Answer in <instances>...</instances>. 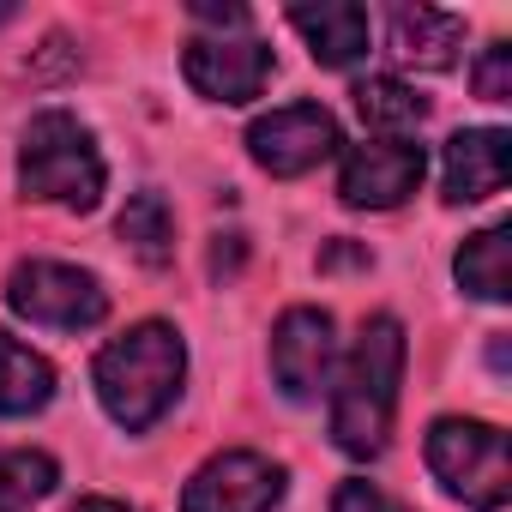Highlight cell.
I'll list each match as a JSON object with an SVG mask.
<instances>
[{
    "label": "cell",
    "mask_w": 512,
    "mask_h": 512,
    "mask_svg": "<svg viewBox=\"0 0 512 512\" xmlns=\"http://www.w3.org/2000/svg\"><path fill=\"white\" fill-rule=\"evenodd\" d=\"M470 79H476V97H482V103H506V97H512V49H506V43H488Z\"/></svg>",
    "instance_id": "d6986e66"
},
{
    "label": "cell",
    "mask_w": 512,
    "mask_h": 512,
    "mask_svg": "<svg viewBox=\"0 0 512 512\" xmlns=\"http://www.w3.org/2000/svg\"><path fill=\"white\" fill-rule=\"evenodd\" d=\"M512 175V133L500 127H470V133H452L446 139V163H440V181H446V199L452 205H476V199H494Z\"/></svg>",
    "instance_id": "8fae6325"
},
{
    "label": "cell",
    "mask_w": 512,
    "mask_h": 512,
    "mask_svg": "<svg viewBox=\"0 0 512 512\" xmlns=\"http://www.w3.org/2000/svg\"><path fill=\"white\" fill-rule=\"evenodd\" d=\"M332 362H338V338H332V314L326 308H290L272 332V374L284 386V398L308 404L332 386Z\"/></svg>",
    "instance_id": "30bf717a"
},
{
    "label": "cell",
    "mask_w": 512,
    "mask_h": 512,
    "mask_svg": "<svg viewBox=\"0 0 512 512\" xmlns=\"http://www.w3.org/2000/svg\"><path fill=\"white\" fill-rule=\"evenodd\" d=\"M61 464L49 452H0V512H31L43 494H55Z\"/></svg>",
    "instance_id": "ac0fdd59"
},
{
    "label": "cell",
    "mask_w": 512,
    "mask_h": 512,
    "mask_svg": "<svg viewBox=\"0 0 512 512\" xmlns=\"http://www.w3.org/2000/svg\"><path fill=\"white\" fill-rule=\"evenodd\" d=\"M452 272H458V290H470V296H482V302H506V296H512V229L494 223V229L470 235V241L458 247Z\"/></svg>",
    "instance_id": "5bb4252c"
},
{
    "label": "cell",
    "mask_w": 512,
    "mask_h": 512,
    "mask_svg": "<svg viewBox=\"0 0 512 512\" xmlns=\"http://www.w3.org/2000/svg\"><path fill=\"white\" fill-rule=\"evenodd\" d=\"M7 308L49 332H91L109 314V290L97 272L61 266V260H25L7 278Z\"/></svg>",
    "instance_id": "5b68a950"
},
{
    "label": "cell",
    "mask_w": 512,
    "mask_h": 512,
    "mask_svg": "<svg viewBox=\"0 0 512 512\" xmlns=\"http://www.w3.org/2000/svg\"><path fill=\"white\" fill-rule=\"evenodd\" d=\"M398 386H404V326L392 314H374L332 386V440L350 458L386 452L392 416H398Z\"/></svg>",
    "instance_id": "6da1fadb"
},
{
    "label": "cell",
    "mask_w": 512,
    "mask_h": 512,
    "mask_svg": "<svg viewBox=\"0 0 512 512\" xmlns=\"http://www.w3.org/2000/svg\"><path fill=\"white\" fill-rule=\"evenodd\" d=\"M422 145L410 139H362L344 151V169H338V193L350 211H392L404 205L416 187H422Z\"/></svg>",
    "instance_id": "ba28073f"
},
{
    "label": "cell",
    "mask_w": 512,
    "mask_h": 512,
    "mask_svg": "<svg viewBox=\"0 0 512 512\" xmlns=\"http://www.w3.org/2000/svg\"><path fill=\"white\" fill-rule=\"evenodd\" d=\"M356 115L374 127V139H404V133H416L422 127V115H428V97H416L404 79H362L356 85Z\"/></svg>",
    "instance_id": "2e32d148"
},
{
    "label": "cell",
    "mask_w": 512,
    "mask_h": 512,
    "mask_svg": "<svg viewBox=\"0 0 512 512\" xmlns=\"http://www.w3.org/2000/svg\"><path fill=\"white\" fill-rule=\"evenodd\" d=\"M278 500H284V464L247 446L205 458L181 488V512H272Z\"/></svg>",
    "instance_id": "8992f818"
},
{
    "label": "cell",
    "mask_w": 512,
    "mask_h": 512,
    "mask_svg": "<svg viewBox=\"0 0 512 512\" xmlns=\"http://www.w3.org/2000/svg\"><path fill=\"white\" fill-rule=\"evenodd\" d=\"M55 398V368L0 332V416H37Z\"/></svg>",
    "instance_id": "9a60e30c"
},
{
    "label": "cell",
    "mask_w": 512,
    "mask_h": 512,
    "mask_svg": "<svg viewBox=\"0 0 512 512\" xmlns=\"http://www.w3.org/2000/svg\"><path fill=\"white\" fill-rule=\"evenodd\" d=\"M181 73L211 103H253L266 91V79H272V49L260 37H247V31H235V37H193L187 55H181Z\"/></svg>",
    "instance_id": "9c48e42d"
},
{
    "label": "cell",
    "mask_w": 512,
    "mask_h": 512,
    "mask_svg": "<svg viewBox=\"0 0 512 512\" xmlns=\"http://www.w3.org/2000/svg\"><path fill=\"white\" fill-rule=\"evenodd\" d=\"M115 229H121V241L139 253L145 266H169V260H175V211H169L163 193H151V187L133 193Z\"/></svg>",
    "instance_id": "e0dca14e"
},
{
    "label": "cell",
    "mask_w": 512,
    "mask_h": 512,
    "mask_svg": "<svg viewBox=\"0 0 512 512\" xmlns=\"http://www.w3.org/2000/svg\"><path fill=\"white\" fill-rule=\"evenodd\" d=\"M338 145H344L338 139V121L320 103H290V109H272V115H260V121L247 127L253 163H260L266 175H278V181L320 169Z\"/></svg>",
    "instance_id": "52a82bcc"
},
{
    "label": "cell",
    "mask_w": 512,
    "mask_h": 512,
    "mask_svg": "<svg viewBox=\"0 0 512 512\" xmlns=\"http://www.w3.org/2000/svg\"><path fill=\"white\" fill-rule=\"evenodd\" d=\"M428 470L470 512H500L512 500V452H506V434L494 422L440 416L428 428Z\"/></svg>",
    "instance_id": "277c9868"
},
{
    "label": "cell",
    "mask_w": 512,
    "mask_h": 512,
    "mask_svg": "<svg viewBox=\"0 0 512 512\" xmlns=\"http://www.w3.org/2000/svg\"><path fill=\"white\" fill-rule=\"evenodd\" d=\"M392 55L404 67H422V73H446L458 61V43H464V19L458 13H440V7H392Z\"/></svg>",
    "instance_id": "4fadbf2b"
},
{
    "label": "cell",
    "mask_w": 512,
    "mask_h": 512,
    "mask_svg": "<svg viewBox=\"0 0 512 512\" xmlns=\"http://www.w3.org/2000/svg\"><path fill=\"white\" fill-rule=\"evenodd\" d=\"M332 512H410V506H398L386 488H374V482L350 476V482H338V494H332Z\"/></svg>",
    "instance_id": "ffe728a7"
},
{
    "label": "cell",
    "mask_w": 512,
    "mask_h": 512,
    "mask_svg": "<svg viewBox=\"0 0 512 512\" xmlns=\"http://www.w3.org/2000/svg\"><path fill=\"white\" fill-rule=\"evenodd\" d=\"M241 266V235H217V247H211V272L223 278V272H235Z\"/></svg>",
    "instance_id": "7402d4cb"
},
{
    "label": "cell",
    "mask_w": 512,
    "mask_h": 512,
    "mask_svg": "<svg viewBox=\"0 0 512 512\" xmlns=\"http://www.w3.org/2000/svg\"><path fill=\"white\" fill-rule=\"evenodd\" d=\"M290 25L308 37L320 67H350L368 55V7L356 0H320V7H290Z\"/></svg>",
    "instance_id": "7c38bea8"
},
{
    "label": "cell",
    "mask_w": 512,
    "mask_h": 512,
    "mask_svg": "<svg viewBox=\"0 0 512 512\" xmlns=\"http://www.w3.org/2000/svg\"><path fill=\"white\" fill-rule=\"evenodd\" d=\"M193 19H205V25H223V31H241V25H247V7H217V0H199V7H193Z\"/></svg>",
    "instance_id": "44dd1931"
},
{
    "label": "cell",
    "mask_w": 512,
    "mask_h": 512,
    "mask_svg": "<svg viewBox=\"0 0 512 512\" xmlns=\"http://www.w3.org/2000/svg\"><path fill=\"white\" fill-rule=\"evenodd\" d=\"M7 19H13V7H0V25H7Z\"/></svg>",
    "instance_id": "cb8c5ba5"
},
{
    "label": "cell",
    "mask_w": 512,
    "mask_h": 512,
    "mask_svg": "<svg viewBox=\"0 0 512 512\" xmlns=\"http://www.w3.org/2000/svg\"><path fill=\"white\" fill-rule=\"evenodd\" d=\"M19 187H25V199L61 205V211H97L103 157H97L91 127L79 115H67V109L31 115L25 145H19Z\"/></svg>",
    "instance_id": "3957f363"
},
{
    "label": "cell",
    "mask_w": 512,
    "mask_h": 512,
    "mask_svg": "<svg viewBox=\"0 0 512 512\" xmlns=\"http://www.w3.org/2000/svg\"><path fill=\"white\" fill-rule=\"evenodd\" d=\"M181 374H187L181 332L163 326V320H145V326L121 332L115 344H103V356H97V398L127 434H145L181 398Z\"/></svg>",
    "instance_id": "7a4b0ae2"
},
{
    "label": "cell",
    "mask_w": 512,
    "mask_h": 512,
    "mask_svg": "<svg viewBox=\"0 0 512 512\" xmlns=\"http://www.w3.org/2000/svg\"><path fill=\"white\" fill-rule=\"evenodd\" d=\"M73 512H139V506H127V500H109V494H91V500H79Z\"/></svg>",
    "instance_id": "603a6c76"
}]
</instances>
